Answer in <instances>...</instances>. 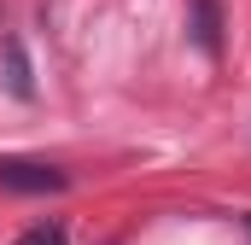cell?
Returning <instances> with one entry per match:
<instances>
[{
  "label": "cell",
  "instance_id": "6da1fadb",
  "mask_svg": "<svg viewBox=\"0 0 251 245\" xmlns=\"http://www.w3.org/2000/svg\"><path fill=\"white\" fill-rule=\"evenodd\" d=\"M64 175L59 164H41V158H0V187L6 193H64Z\"/></svg>",
  "mask_w": 251,
  "mask_h": 245
},
{
  "label": "cell",
  "instance_id": "3957f363",
  "mask_svg": "<svg viewBox=\"0 0 251 245\" xmlns=\"http://www.w3.org/2000/svg\"><path fill=\"white\" fill-rule=\"evenodd\" d=\"M6 64H12V94H18V99H29V94H35V82H29V59H24L18 35L6 41Z\"/></svg>",
  "mask_w": 251,
  "mask_h": 245
},
{
  "label": "cell",
  "instance_id": "7a4b0ae2",
  "mask_svg": "<svg viewBox=\"0 0 251 245\" xmlns=\"http://www.w3.org/2000/svg\"><path fill=\"white\" fill-rule=\"evenodd\" d=\"M187 35L199 53H222V0H187Z\"/></svg>",
  "mask_w": 251,
  "mask_h": 245
},
{
  "label": "cell",
  "instance_id": "277c9868",
  "mask_svg": "<svg viewBox=\"0 0 251 245\" xmlns=\"http://www.w3.org/2000/svg\"><path fill=\"white\" fill-rule=\"evenodd\" d=\"M18 245H70V234H64V222H35Z\"/></svg>",
  "mask_w": 251,
  "mask_h": 245
}]
</instances>
